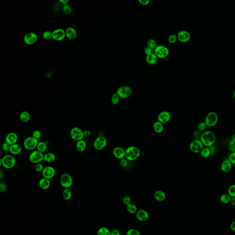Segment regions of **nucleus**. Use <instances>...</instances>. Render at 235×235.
<instances>
[{
  "label": "nucleus",
  "mask_w": 235,
  "mask_h": 235,
  "mask_svg": "<svg viewBox=\"0 0 235 235\" xmlns=\"http://www.w3.org/2000/svg\"><path fill=\"white\" fill-rule=\"evenodd\" d=\"M60 2L63 4L64 6H65V5H66L67 3L69 2V1L68 0H61V1H60Z\"/></svg>",
  "instance_id": "obj_59"
},
{
  "label": "nucleus",
  "mask_w": 235,
  "mask_h": 235,
  "mask_svg": "<svg viewBox=\"0 0 235 235\" xmlns=\"http://www.w3.org/2000/svg\"><path fill=\"white\" fill-rule=\"evenodd\" d=\"M7 186L5 183L1 182L0 183V191L1 192H5L7 191Z\"/></svg>",
  "instance_id": "obj_51"
},
{
  "label": "nucleus",
  "mask_w": 235,
  "mask_h": 235,
  "mask_svg": "<svg viewBox=\"0 0 235 235\" xmlns=\"http://www.w3.org/2000/svg\"><path fill=\"white\" fill-rule=\"evenodd\" d=\"M114 157L118 159H124L125 157V150L121 146H117L113 149V151Z\"/></svg>",
  "instance_id": "obj_18"
},
{
  "label": "nucleus",
  "mask_w": 235,
  "mask_h": 235,
  "mask_svg": "<svg viewBox=\"0 0 235 235\" xmlns=\"http://www.w3.org/2000/svg\"><path fill=\"white\" fill-rule=\"evenodd\" d=\"M120 165L121 167L125 168L128 165V160L124 158V159H122L120 160Z\"/></svg>",
  "instance_id": "obj_48"
},
{
  "label": "nucleus",
  "mask_w": 235,
  "mask_h": 235,
  "mask_svg": "<svg viewBox=\"0 0 235 235\" xmlns=\"http://www.w3.org/2000/svg\"><path fill=\"white\" fill-rule=\"evenodd\" d=\"M20 120L22 122L25 123H28L30 121L31 118L30 113L26 111H23L21 112L19 116Z\"/></svg>",
  "instance_id": "obj_26"
},
{
  "label": "nucleus",
  "mask_w": 235,
  "mask_h": 235,
  "mask_svg": "<svg viewBox=\"0 0 235 235\" xmlns=\"http://www.w3.org/2000/svg\"><path fill=\"white\" fill-rule=\"evenodd\" d=\"M36 148L37 151H39L41 153H44L47 150V144L43 142H39L38 145L37 146Z\"/></svg>",
  "instance_id": "obj_33"
},
{
  "label": "nucleus",
  "mask_w": 235,
  "mask_h": 235,
  "mask_svg": "<svg viewBox=\"0 0 235 235\" xmlns=\"http://www.w3.org/2000/svg\"><path fill=\"white\" fill-rule=\"evenodd\" d=\"M232 197L228 194L225 193V194H222L220 197V200L221 202L224 204H227L230 203Z\"/></svg>",
  "instance_id": "obj_34"
},
{
  "label": "nucleus",
  "mask_w": 235,
  "mask_h": 235,
  "mask_svg": "<svg viewBox=\"0 0 235 235\" xmlns=\"http://www.w3.org/2000/svg\"><path fill=\"white\" fill-rule=\"evenodd\" d=\"M44 156L43 153L36 150L30 153L29 156V160L32 163L36 164L41 163V162L44 160Z\"/></svg>",
  "instance_id": "obj_10"
},
{
  "label": "nucleus",
  "mask_w": 235,
  "mask_h": 235,
  "mask_svg": "<svg viewBox=\"0 0 235 235\" xmlns=\"http://www.w3.org/2000/svg\"><path fill=\"white\" fill-rule=\"evenodd\" d=\"M229 150L232 153L235 152V142L232 141H230L228 145Z\"/></svg>",
  "instance_id": "obj_47"
},
{
  "label": "nucleus",
  "mask_w": 235,
  "mask_h": 235,
  "mask_svg": "<svg viewBox=\"0 0 235 235\" xmlns=\"http://www.w3.org/2000/svg\"><path fill=\"white\" fill-rule=\"evenodd\" d=\"M23 40L26 44L32 45L37 41L38 36L34 33H28L25 35Z\"/></svg>",
  "instance_id": "obj_15"
},
{
  "label": "nucleus",
  "mask_w": 235,
  "mask_h": 235,
  "mask_svg": "<svg viewBox=\"0 0 235 235\" xmlns=\"http://www.w3.org/2000/svg\"><path fill=\"white\" fill-rule=\"evenodd\" d=\"M233 97H234V99H235V90H234V93H233Z\"/></svg>",
  "instance_id": "obj_62"
},
{
  "label": "nucleus",
  "mask_w": 235,
  "mask_h": 235,
  "mask_svg": "<svg viewBox=\"0 0 235 235\" xmlns=\"http://www.w3.org/2000/svg\"><path fill=\"white\" fill-rule=\"evenodd\" d=\"M43 37L45 39L48 40L52 38V32L49 31H46L43 34Z\"/></svg>",
  "instance_id": "obj_45"
},
{
  "label": "nucleus",
  "mask_w": 235,
  "mask_h": 235,
  "mask_svg": "<svg viewBox=\"0 0 235 235\" xmlns=\"http://www.w3.org/2000/svg\"><path fill=\"white\" fill-rule=\"evenodd\" d=\"M70 135L71 138L77 142L83 140L84 137L83 131L78 127L73 128L70 131Z\"/></svg>",
  "instance_id": "obj_8"
},
{
  "label": "nucleus",
  "mask_w": 235,
  "mask_h": 235,
  "mask_svg": "<svg viewBox=\"0 0 235 235\" xmlns=\"http://www.w3.org/2000/svg\"><path fill=\"white\" fill-rule=\"evenodd\" d=\"M228 159L231 161L232 164L235 165V152L232 153L229 156Z\"/></svg>",
  "instance_id": "obj_50"
},
{
  "label": "nucleus",
  "mask_w": 235,
  "mask_h": 235,
  "mask_svg": "<svg viewBox=\"0 0 235 235\" xmlns=\"http://www.w3.org/2000/svg\"><path fill=\"white\" fill-rule=\"evenodd\" d=\"M56 156L52 153H45L44 156V160L47 163H52L55 160Z\"/></svg>",
  "instance_id": "obj_30"
},
{
  "label": "nucleus",
  "mask_w": 235,
  "mask_h": 235,
  "mask_svg": "<svg viewBox=\"0 0 235 235\" xmlns=\"http://www.w3.org/2000/svg\"><path fill=\"white\" fill-rule=\"evenodd\" d=\"M139 2L143 6H146L150 3V0H139Z\"/></svg>",
  "instance_id": "obj_55"
},
{
  "label": "nucleus",
  "mask_w": 235,
  "mask_h": 235,
  "mask_svg": "<svg viewBox=\"0 0 235 235\" xmlns=\"http://www.w3.org/2000/svg\"><path fill=\"white\" fill-rule=\"evenodd\" d=\"M131 197L129 196H125L123 199V202L125 205H128L131 203Z\"/></svg>",
  "instance_id": "obj_49"
},
{
  "label": "nucleus",
  "mask_w": 235,
  "mask_h": 235,
  "mask_svg": "<svg viewBox=\"0 0 235 235\" xmlns=\"http://www.w3.org/2000/svg\"><path fill=\"white\" fill-rule=\"evenodd\" d=\"M153 129L154 131L157 133H161L164 130V124L159 121L154 122L153 124Z\"/></svg>",
  "instance_id": "obj_28"
},
{
  "label": "nucleus",
  "mask_w": 235,
  "mask_h": 235,
  "mask_svg": "<svg viewBox=\"0 0 235 235\" xmlns=\"http://www.w3.org/2000/svg\"><path fill=\"white\" fill-rule=\"evenodd\" d=\"M52 38L57 41H61L66 36L65 31L63 29L55 30L52 32Z\"/></svg>",
  "instance_id": "obj_16"
},
{
  "label": "nucleus",
  "mask_w": 235,
  "mask_h": 235,
  "mask_svg": "<svg viewBox=\"0 0 235 235\" xmlns=\"http://www.w3.org/2000/svg\"><path fill=\"white\" fill-rule=\"evenodd\" d=\"M141 155L140 149L135 146H129L125 150V159L128 161H133L138 159Z\"/></svg>",
  "instance_id": "obj_2"
},
{
  "label": "nucleus",
  "mask_w": 235,
  "mask_h": 235,
  "mask_svg": "<svg viewBox=\"0 0 235 235\" xmlns=\"http://www.w3.org/2000/svg\"><path fill=\"white\" fill-rule=\"evenodd\" d=\"M120 98L116 92L113 93L111 98V102L114 105H116L120 102Z\"/></svg>",
  "instance_id": "obj_37"
},
{
  "label": "nucleus",
  "mask_w": 235,
  "mask_h": 235,
  "mask_svg": "<svg viewBox=\"0 0 235 235\" xmlns=\"http://www.w3.org/2000/svg\"><path fill=\"white\" fill-rule=\"evenodd\" d=\"M171 119V114L167 111L160 112L157 116V121L163 124H166L170 122Z\"/></svg>",
  "instance_id": "obj_13"
},
{
  "label": "nucleus",
  "mask_w": 235,
  "mask_h": 235,
  "mask_svg": "<svg viewBox=\"0 0 235 235\" xmlns=\"http://www.w3.org/2000/svg\"><path fill=\"white\" fill-rule=\"evenodd\" d=\"M231 141H232L233 142H235V133L232 136V140H231Z\"/></svg>",
  "instance_id": "obj_60"
},
{
  "label": "nucleus",
  "mask_w": 235,
  "mask_h": 235,
  "mask_svg": "<svg viewBox=\"0 0 235 235\" xmlns=\"http://www.w3.org/2000/svg\"><path fill=\"white\" fill-rule=\"evenodd\" d=\"M177 36L176 34H172L169 36L168 41L170 43H175L177 41Z\"/></svg>",
  "instance_id": "obj_43"
},
{
  "label": "nucleus",
  "mask_w": 235,
  "mask_h": 235,
  "mask_svg": "<svg viewBox=\"0 0 235 235\" xmlns=\"http://www.w3.org/2000/svg\"><path fill=\"white\" fill-rule=\"evenodd\" d=\"M65 34L66 36L70 40H73L77 36L76 31L72 27H69L66 30Z\"/></svg>",
  "instance_id": "obj_23"
},
{
  "label": "nucleus",
  "mask_w": 235,
  "mask_h": 235,
  "mask_svg": "<svg viewBox=\"0 0 235 235\" xmlns=\"http://www.w3.org/2000/svg\"><path fill=\"white\" fill-rule=\"evenodd\" d=\"M218 121V116L214 112H211L207 114L205 119V123L207 126L214 127L217 124Z\"/></svg>",
  "instance_id": "obj_5"
},
{
  "label": "nucleus",
  "mask_w": 235,
  "mask_h": 235,
  "mask_svg": "<svg viewBox=\"0 0 235 235\" xmlns=\"http://www.w3.org/2000/svg\"><path fill=\"white\" fill-rule=\"evenodd\" d=\"M126 235H140V232L135 229H131L127 232Z\"/></svg>",
  "instance_id": "obj_42"
},
{
  "label": "nucleus",
  "mask_w": 235,
  "mask_h": 235,
  "mask_svg": "<svg viewBox=\"0 0 235 235\" xmlns=\"http://www.w3.org/2000/svg\"><path fill=\"white\" fill-rule=\"evenodd\" d=\"M178 40L181 42H187L191 39V34L186 30H181L179 32L177 35Z\"/></svg>",
  "instance_id": "obj_17"
},
{
  "label": "nucleus",
  "mask_w": 235,
  "mask_h": 235,
  "mask_svg": "<svg viewBox=\"0 0 235 235\" xmlns=\"http://www.w3.org/2000/svg\"><path fill=\"white\" fill-rule=\"evenodd\" d=\"M10 146H11L9 145V144L6 143V142H5L3 144H2V150H3L5 152H8V151H9V152Z\"/></svg>",
  "instance_id": "obj_52"
},
{
  "label": "nucleus",
  "mask_w": 235,
  "mask_h": 235,
  "mask_svg": "<svg viewBox=\"0 0 235 235\" xmlns=\"http://www.w3.org/2000/svg\"><path fill=\"white\" fill-rule=\"evenodd\" d=\"M87 144L84 140H82L77 142L76 149L79 152H83L87 148Z\"/></svg>",
  "instance_id": "obj_29"
},
{
  "label": "nucleus",
  "mask_w": 235,
  "mask_h": 235,
  "mask_svg": "<svg viewBox=\"0 0 235 235\" xmlns=\"http://www.w3.org/2000/svg\"><path fill=\"white\" fill-rule=\"evenodd\" d=\"M148 47L154 50L155 48L157 47V43L156 41L154 39H149L148 41Z\"/></svg>",
  "instance_id": "obj_38"
},
{
  "label": "nucleus",
  "mask_w": 235,
  "mask_h": 235,
  "mask_svg": "<svg viewBox=\"0 0 235 235\" xmlns=\"http://www.w3.org/2000/svg\"><path fill=\"white\" fill-rule=\"evenodd\" d=\"M228 194L231 197H235V185H232L228 189Z\"/></svg>",
  "instance_id": "obj_39"
},
{
  "label": "nucleus",
  "mask_w": 235,
  "mask_h": 235,
  "mask_svg": "<svg viewBox=\"0 0 235 235\" xmlns=\"http://www.w3.org/2000/svg\"><path fill=\"white\" fill-rule=\"evenodd\" d=\"M18 140V137L16 133L10 132L8 134L5 138V142L9 145L12 146L17 143Z\"/></svg>",
  "instance_id": "obj_19"
},
{
  "label": "nucleus",
  "mask_w": 235,
  "mask_h": 235,
  "mask_svg": "<svg viewBox=\"0 0 235 235\" xmlns=\"http://www.w3.org/2000/svg\"><path fill=\"white\" fill-rule=\"evenodd\" d=\"M200 140L203 146L210 148L214 145L216 140V136L211 131H205L201 134Z\"/></svg>",
  "instance_id": "obj_1"
},
{
  "label": "nucleus",
  "mask_w": 235,
  "mask_h": 235,
  "mask_svg": "<svg viewBox=\"0 0 235 235\" xmlns=\"http://www.w3.org/2000/svg\"><path fill=\"white\" fill-rule=\"evenodd\" d=\"M230 203H231V204L233 205V206H235V197H232L231 201H230Z\"/></svg>",
  "instance_id": "obj_58"
},
{
  "label": "nucleus",
  "mask_w": 235,
  "mask_h": 235,
  "mask_svg": "<svg viewBox=\"0 0 235 235\" xmlns=\"http://www.w3.org/2000/svg\"><path fill=\"white\" fill-rule=\"evenodd\" d=\"M230 228L232 231L235 232V221L231 223V225H230Z\"/></svg>",
  "instance_id": "obj_57"
},
{
  "label": "nucleus",
  "mask_w": 235,
  "mask_h": 235,
  "mask_svg": "<svg viewBox=\"0 0 235 235\" xmlns=\"http://www.w3.org/2000/svg\"><path fill=\"white\" fill-rule=\"evenodd\" d=\"M126 210L128 212L131 214H134L137 212V208L135 204L130 203L126 205Z\"/></svg>",
  "instance_id": "obj_31"
},
{
  "label": "nucleus",
  "mask_w": 235,
  "mask_h": 235,
  "mask_svg": "<svg viewBox=\"0 0 235 235\" xmlns=\"http://www.w3.org/2000/svg\"><path fill=\"white\" fill-rule=\"evenodd\" d=\"M232 164L229 159H226L223 161L221 165V169L222 171L225 173L229 172L232 170Z\"/></svg>",
  "instance_id": "obj_22"
},
{
  "label": "nucleus",
  "mask_w": 235,
  "mask_h": 235,
  "mask_svg": "<svg viewBox=\"0 0 235 235\" xmlns=\"http://www.w3.org/2000/svg\"><path fill=\"white\" fill-rule=\"evenodd\" d=\"M207 125H206L205 122H200L198 125V129L201 131H204L206 130Z\"/></svg>",
  "instance_id": "obj_46"
},
{
  "label": "nucleus",
  "mask_w": 235,
  "mask_h": 235,
  "mask_svg": "<svg viewBox=\"0 0 235 235\" xmlns=\"http://www.w3.org/2000/svg\"><path fill=\"white\" fill-rule=\"evenodd\" d=\"M15 158L12 155L7 154L0 159V165L5 169H12L15 166Z\"/></svg>",
  "instance_id": "obj_3"
},
{
  "label": "nucleus",
  "mask_w": 235,
  "mask_h": 235,
  "mask_svg": "<svg viewBox=\"0 0 235 235\" xmlns=\"http://www.w3.org/2000/svg\"><path fill=\"white\" fill-rule=\"evenodd\" d=\"M97 235H111V232L107 228L102 227L98 230Z\"/></svg>",
  "instance_id": "obj_36"
},
{
  "label": "nucleus",
  "mask_w": 235,
  "mask_h": 235,
  "mask_svg": "<svg viewBox=\"0 0 235 235\" xmlns=\"http://www.w3.org/2000/svg\"><path fill=\"white\" fill-rule=\"evenodd\" d=\"M63 12L67 15L70 14L72 11L71 7L68 5L63 6Z\"/></svg>",
  "instance_id": "obj_40"
},
{
  "label": "nucleus",
  "mask_w": 235,
  "mask_h": 235,
  "mask_svg": "<svg viewBox=\"0 0 235 235\" xmlns=\"http://www.w3.org/2000/svg\"><path fill=\"white\" fill-rule=\"evenodd\" d=\"M22 148L19 144L16 143L10 146L9 152L12 155H18L22 153Z\"/></svg>",
  "instance_id": "obj_21"
},
{
  "label": "nucleus",
  "mask_w": 235,
  "mask_h": 235,
  "mask_svg": "<svg viewBox=\"0 0 235 235\" xmlns=\"http://www.w3.org/2000/svg\"><path fill=\"white\" fill-rule=\"evenodd\" d=\"M203 146L200 140L196 139L192 141L190 144V150L194 153H199L202 151Z\"/></svg>",
  "instance_id": "obj_12"
},
{
  "label": "nucleus",
  "mask_w": 235,
  "mask_h": 235,
  "mask_svg": "<svg viewBox=\"0 0 235 235\" xmlns=\"http://www.w3.org/2000/svg\"><path fill=\"white\" fill-rule=\"evenodd\" d=\"M63 197L64 199L68 201L72 197V192L69 188H65L63 192Z\"/></svg>",
  "instance_id": "obj_32"
},
{
  "label": "nucleus",
  "mask_w": 235,
  "mask_h": 235,
  "mask_svg": "<svg viewBox=\"0 0 235 235\" xmlns=\"http://www.w3.org/2000/svg\"><path fill=\"white\" fill-rule=\"evenodd\" d=\"M136 217L139 221L142 222H144L148 219V213L145 210H139L136 213Z\"/></svg>",
  "instance_id": "obj_20"
},
{
  "label": "nucleus",
  "mask_w": 235,
  "mask_h": 235,
  "mask_svg": "<svg viewBox=\"0 0 235 235\" xmlns=\"http://www.w3.org/2000/svg\"><path fill=\"white\" fill-rule=\"evenodd\" d=\"M44 168L45 167H44L43 166V165H42L41 164H36V165H35L34 169H35V170H36L37 172H38V173H42V171H43Z\"/></svg>",
  "instance_id": "obj_41"
},
{
  "label": "nucleus",
  "mask_w": 235,
  "mask_h": 235,
  "mask_svg": "<svg viewBox=\"0 0 235 235\" xmlns=\"http://www.w3.org/2000/svg\"><path fill=\"white\" fill-rule=\"evenodd\" d=\"M34 138L37 140H39L41 137V133L39 130H35L32 133V136Z\"/></svg>",
  "instance_id": "obj_44"
},
{
  "label": "nucleus",
  "mask_w": 235,
  "mask_h": 235,
  "mask_svg": "<svg viewBox=\"0 0 235 235\" xmlns=\"http://www.w3.org/2000/svg\"><path fill=\"white\" fill-rule=\"evenodd\" d=\"M60 184L64 188H69L73 183L72 176L68 173H65L60 177Z\"/></svg>",
  "instance_id": "obj_7"
},
{
  "label": "nucleus",
  "mask_w": 235,
  "mask_h": 235,
  "mask_svg": "<svg viewBox=\"0 0 235 235\" xmlns=\"http://www.w3.org/2000/svg\"><path fill=\"white\" fill-rule=\"evenodd\" d=\"M50 180L47 179L43 177L39 181V185L40 188L43 190H47L50 188Z\"/></svg>",
  "instance_id": "obj_24"
},
{
  "label": "nucleus",
  "mask_w": 235,
  "mask_h": 235,
  "mask_svg": "<svg viewBox=\"0 0 235 235\" xmlns=\"http://www.w3.org/2000/svg\"><path fill=\"white\" fill-rule=\"evenodd\" d=\"M3 174V173L2 172V171L1 170V172H0V177H1V179H2V176H3V175H2Z\"/></svg>",
  "instance_id": "obj_61"
},
{
  "label": "nucleus",
  "mask_w": 235,
  "mask_h": 235,
  "mask_svg": "<svg viewBox=\"0 0 235 235\" xmlns=\"http://www.w3.org/2000/svg\"><path fill=\"white\" fill-rule=\"evenodd\" d=\"M154 197L157 201L162 202L165 199L166 195L163 191H161V190H157L154 192Z\"/></svg>",
  "instance_id": "obj_25"
},
{
  "label": "nucleus",
  "mask_w": 235,
  "mask_h": 235,
  "mask_svg": "<svg viewBox=\"0 0 235 235\" xmlns=\"http://www.w3.org/2000/svg\"><path fill=\"white\" fill-rule=\"evenodd\" d=\"M38 143V140L33 137H28L23 142V146L27 150L31 151L36 148Z\"/></svg>",
  "instance_id": "obj_4"
},
{
  "label": "nucleus",
  "mask_w": 235,
  "mask_h": 235,
  "mask_svg": "<svg viewBox=\"0 0 235 235\" xmlns=\"http://www.w3.org/2000/svg\"><path fill=\"white\" fill-rule=\"evenodd\" d=\"M42 176L45 178L51 180L56 175L55 169L53 167L47 166L45 167L42 172Z\"/></svg>",
  "instance_id": "obj_14"
},
{
  "label": "nucleus",
  "mask_w": 235,
  "mask_h": 235,
  "mask_svg": "<svg viewBox=\"0 0 235 235\" xmlns=\"http://www.w3.org/2000/svg\"><path fill=\"white\" fill-rule=\"evenodd\" d=\"M132 89L131 87L124 86L119 87L117 90L116 93L120 98L126 99L132 94Z\"/></svg>",
  "instance_id": "obj_6"
},
{
  "label": "nucleus",
  "mask_w": 235,
  "mask_h": 235,
  "mask_svg": "<svg viewBox=\"0 0 235 235\" xmlns=\"http://www.w3.org/2000/svg\"><path fill=\"white\" fill-rule=\"evenodd\" d=\"M200 154H201V156L203 158L206 159V158L209 157L211 154L210 148L206 146L205 148H203L202 151L200 152Z\"/></svg>",
  "instance_id": "obj_35"
},
{
  "label": "nucleus",
  "mask_w": 235,
  "mask_h": 235,
  "mask_svg": "<svg viewBox=\"0 0 235 235\" xmlns=\"http://www.w3.org/2000/svg\"><path fill=\"white\" fill-rule=\"evenodd\" d=\"M84 136V137H89L91 135V132L89 130H85L83 131Z\"/></svg>",
  "instance_id": "obj_54"
},
{
  "label": "nucleus",
  "mask_w": 235,
  "mask_h": 235,
  "mask_svg": "<svg viewBox=\"0 0 235 235\" xmlns=\"http://www.w3.org/2000/svg\"><path fill=\"white\" fill-rule=\"evenodd\" d=\"M157 56L154 53H152L150 54L146 55V61L148 63L149 65H153L155 64L157 61Z\"/></svg>",
  "instance_id": "obj_27"
},
{
  "label": "nucleus",
  "mask_w": 235,
  "mask_h": 235,
  "mask_svg": "<svg viewBox=\"0 0 235 235\" xmlns=\"http://www.w3.org/2000/svg\"><path fill=\"white\" fill-rule=\"evenodd\" d=\"M107 145V140L103 136H99L96 139L93 143V147L95 150L100 151L104 148Z\"/></svg>",
  "instance_id": "obj_9"
},
{
  "label": "nucleus",
  "mask_w": 235,
  "mask_h": 235,
  "mask_svg": "<svg viewBox=\"0 0 235 235\" xmlns=\"http://www.w3.org/2000/svg\"><path fill=\"white\" fill-rule=\"evenodd\" d=\"M111 235H120V232L118 230L114 229L112 230L111 231Z\"/></svg>",
  "instance_id": "obj_56"
},
{
  "label": "nucleus",
  "mask_w": 235,
  "mask_h": 235,
  "mask_svg": "<svg viewBox=\"0 0 235 235\" xmlns=\"http://www.w3.org/2000/svg\"><path fill=\"white\" fill-rule=\"evenodd\" d=\"M154 52L157 57L161 58H166L169 54V49L163 45L157 46L154 49Z\"/></svg>",
  "instance_id": "obj_11"
},
{
  "label": "nucleus",
  "mask_w": 235,
  "mask_h": 235,
  "mask_svg": "<svg viewBox=\"0 0 235 235\" xmlns=\"http://www.w3.org/2000/svg\"><path fill=\"white\" fill-rule=\"evenodd\" d=\"M153 49L148 47H146L144 49V52H145V53L146 55H148L150 54L151 53H153Z\"/></svg>",
  "instance_id": "obj_53"
}]
</instances>
